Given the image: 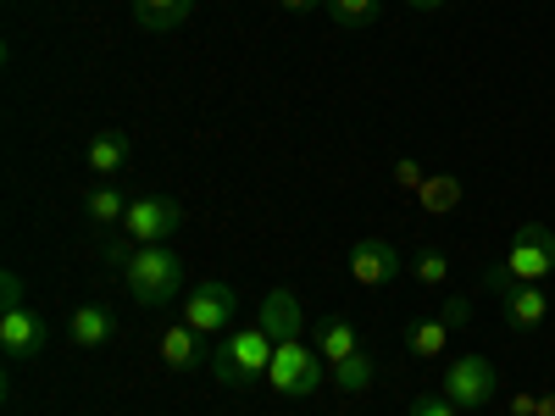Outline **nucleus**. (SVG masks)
Listing matches in <instances>:
<instances>
[{
	"label": "nucleus",
	"mask_w": 555,
	"mask_h": 416,
	"mask_svg": "<svg viewBox=\"0 0 555 416\" xmlns=\"http://www.w3.org/2000/svg\"><path fill=\"white\" fill-rule=\"evenodd\" d=\"M444 344H450V328H444L439 316H423V322H411V328H405V350H411L416 361L444 355Z\"/></svg>",
	"instance_id": "17"
},
{
	"label": "nucleus",
	"mask_w": 555,
	"mask_h": 416,
	"mask_svg": "<svg viewBox=\"0 0 555 416\" xmlns=\"http://www.w3.org/2000/svg\"><path fill=\"white\" fill-rule=\"evenodd\" d=\"M550 272H555V234L544 222H522L512 250H505V261L489 266V289H500V284H544Z\"/></svg>",
	"instance_id": "3"
},
{
	"label": "nucleus",
	"mask_w": 555,
	"mask_h": 416,
	"mask_svg": "<svg viewBox=\"0 0 555 416\" xmlns=\"http://www.w3.org/2000/svg\"><path fill=\"white\" fill-rule=\"evenodd\" d=\"M195 6H201V0H133V23L151 28V34H167L178 23H190Z\"/></svg>",
	"instance_id": "16"
},
{
	"label": "nucleus",
	"mask_w": 555,
	"mask_h": 416,
	"mask_svg": "<svg viewBox=\"0 0 555 416\" xmlns=\"http://www.w3.org/2000/svg\"><path fill=\"white\" fill-rule=\"evenodd\" d=\"M44 322L28 311V306H12V311H0V350H7L12 361H34L44 350Z\"/></svg>",
	"instance_id": "11"
},
{
	"label": "nucleus",
	"mask_w": 555,
	"mask_h": 416,
	"mask_svg": "<svg viewBox=\"0 0 555 416\" xmlns=\"http://www.w3.org/2000/svg\"><path fill=\"white\" fill-rule=\"evenodd\" d=\"M539 416H555V394H539Z\"/></svg>",
	"instance_id": "29"
},
{
	"label": "nucleus",
	"mask_w": 555,
	"mask_h": 416,
	"mask_svg": "<svg viewBox=\"0 0 555 416\" xmlns=\"http://www.w3.org/2000/svg\"><path fill=\"white\" fill-rule=\"evenodd\" d=\"M267 366H272L267 328H240V334H222L211 344V378L222 389H250L256 378H267Z\"/></svg>",
	"instance_id": "2"
},
{
	"label": "nucleus",
	"mask_w": 555,
	"mask_h": 416,
	"mask_svg": "<svg viewBox=\"0 0 555 416\" xmlns=\"http://www.w3.org/2000/svg\"><path fill=\"white\" fill-rule=\"evenodd\" d=\"M350 277L361 289H389L395 277L405 272V261H400V250L389 245V239H361V245H350Z\"/></svg>",
	"instance_id": "8"
},
{
	"label": "nucleus",
	"mask_w": 555,
	"mask_h": 416,
	"mask_svg": "<svg viewBox=\"0 0 555 416\" xmlns=\"http://www.w3.org/2000/svg\"><path fill=\"white\" fill-rule=\"evenodd\" d=\"M512 416H539V394H517L512 400Z\"/></svg>",
	"instance_id": "26"
},
{
	"label": "nucleus",
	"mask_w": 555,
	"mask_h": 416,
	"mask_svg": "<svg viewBox=\"0 0 555 416\" xmlns=\"http://www.w3.org/2000/svg\"><path fill=\"white\" fill-rule=\"evenodd\" d=\"M112 266L139 306H167L183 289V261L167 245H112Z\"/></svg>",
	"instance_id": "1"
},
{
	"label": "nucleus",
	"mask_w": 555,
	"mask_h": 416,
	"mask_svg": "<svg viewBox=\"0 0 555 416\" xmlns=\"http://www.w3.org/2000/svg\"><path fill=\"white\" fill-rule=\"evenodd\" d=\"M439 394H444V400H455L461 411H483V405H494V394H500V373H494V361H489V355H478V350L450 355L444 378H439Z\"/></svg>",
	"instance_id": "5"
},
{
	"label": "nucleus",
	"mask_w": 555,
	"mask_h": 416,
	"mask_svg": "<svg viewBox=\"0 0 555 416\" xmlns=\"http://www.w3.org/2000/svg\"><path fill=\"white\" fill-rule=\"evenodd\" d=\"M373 378H378V366H373V355H366V350H356L350 361L334 366V389H345V394H366V389H373Z\"/></svg>",
	"instance_id": "19"
},
{
	"label": "nucleus",
	"mask_w": 555,
	"mask_h": 416,
	"mask_svg": "<svg viewBox=\"0 0 555 416\" xmlns=\"http://www.w3.org/2000/svg\"><path fill=\"white\" fill-rule=\"evenodd\" d=\"M256 328H267V339H300L306 334V300L295 289H272L261 306H256Z\"/></svg>",
	"instance_id": "10"
},
{
	"label": "nucleus",
	"mask_w": 555,
	"mask_h": 416,
	"mask_svg": "<svg viewBox=\"0 0 555 416\" xmlns=\"http://www.w3.org/2000/svg\"><path fill=\"white\" fill-rule=\"evenodd\" d=\"M439 322H444L450 334H455V328H467V322H473V306L461 300V295H450V300H439Z\"/></svg>",
	"instance_id": "24"
},
{
	"label": "nucleus",
	"mask_w": 555,
	"mask_h": 416,
	"mask_svg": "<svg viewBox=\"0 0 555 416\" xmlns=\"http://www.w3.org/2000/svg\"><path fill=\"white\" fill-rule=\"evenodd\" d=\"M317 355L328 361V366H339V361H350L356 350H361V339H356V328L339 316V311H328V316H317Z\"/></svg>",
	"instance_id": "13"
},
{
	"label": "nucleus",
	"mask_w": 555,
	"mask_h": 416,
	"mask_svg": "<svg viewBox=\"0 0 555 416\" xmlns=\"http://www.w3.org/2000/svg\"><path fill=\"white\" fill-rule=\"evenodd\" d=\"M405 416H461V405L434 389V394H411V400H405Z\"/></svg>",
	"instance_id": "23"
},
{
	"label": "nucleus",
	"mask_w": 555,
	"mask_h": 416,
	"mask_svg": "<svg viewBox=\"0 0 555 416\" xmlns=\"http://www.w3.org/2000/svg\"><path fill=\"white\" fill-rule=\"evenodd\" d=\"M411 277H416V284H444V277H450V256L444 250H416V261H411Z\"/></svg>",
	"instance_id": "22"
},
{
	"label": "nucleus",
	"mask_w": 555,
	"mask_h": 416,
	"mask_svg": "<svg viewBox=\"0 0 555 416\" xmlns=\"http://www.w3.org/2000/svg\"><path fill=\"white\" fill-rule=\"evenodd\" d=\"M500 316H505V328L512 334H533L544 328V316H550V295L539 284H500Z\"/></svg>",
	"instance_id": "9"
},
{
	"label": "nucleus",
	"mask_w": 555,
	"mask_h": 416,
	"mask_svg": "<svg viewBox=\"0 0 555 416\" xmlns=\"http://www.w3.org/2000/svg\"><path fill=\"white\" fill-rule=\"evenodd\" d=\"M83 211H89V222H122L128 200H122L117 190H89V195H83Z\"/></svg>",
	"instance_id": "21"
},
{
	"label": "nucleus",
	"mask_w": 555,
	"mask_h": 416,
	"mask_svg": "<svg viewBox=\"0 0 555 416\" xmlns=\"http://www.w3.org/2000/svg\"><path fill=\"white\" fill-rule=\"evenodd\" d=\"M416 195H423V206H428L434 217H450V211L461 206V195H467V190H461V178L434 172V178H423V190H416Z\"/></svg>",
	"instance_id": "18"
},
{
	"label": "nucleus",
	"mask_w": 555,
	"mask_h": 416,
	"mask_svg": "<svg viewBox=\"0 0 555 416\" xmlns=\"http://www.w3.org/2000/svg\"><path fill=\"white\" fill-rule=\"evenodd\" d=\"M405 6H416V12H439L444 0H405Z\"/></svg>",
	"instance_id": "28"
},
{
	"label": "nucleus",
	"mask_w": 555,
	"mask_h": 416,
	"mask_svg": "<svg viewBox=\"0 0 555 416\" xmlns=\"http://www.w3.org/2000/svg\"><path fill=\"white\" fill-rule=\"evenodd\" d=\"M322 373H328V361L317 355V344H306V339H278V344H272V366H267L272 394L306 400V394L322 389Z\"/></svg>",
	"instance_id": "4"
},
{
	"label": "nucleus",
	"mask_w": 555,
	"mask_h": 416,
	"mask_svg": "<svg viewBox=\"0 0 555 416\" xmlns=\"http://www.w3.org/2000/svg\"><path fill=\"white\" fill-rule=\"evenodd\" d=\"M322 12H328L339 28H373L378 23V0H328Z\"/></svg>",
	"instance_id": "20"
},
{
	"label": "nucleus",
	"mask_w": 555,
	"mask_h": 416,
	"mask_svg": "<svg viewBox=\"0 0 555 416\" xmlns=\"http://www.w3.org/2000/svg\"><path fill=\"white\" fill-rule=\"evenodd\" d=\"M12 306H23V277L17 272L0 277V311H12Z\"/></svg>",
	"instance_id": "25"
},
{
	"label": "nucleus",
	"mask_w": 555,
	"mask_h": 416,
	"mask_svg": "<svg viewBox=\"0 0 555 416\" xmlns=\"http://www.w3.org/2000/svg\"><path fill=\"white\" fill-rule=\"evenodd\" d=\"M67 334H73L78 350H101V344H112V334H117V316H112L106 306H78L73 322H67Z\"/></svg>",
	"instance_id": "15"
},
{
	"label": "nucleus",
	"mask_w": 555,
	"mask_h": 416,
	"mask_svg": "<svg viewBox=\"0 0 555 416\" xmlns=\"http://www.w3.org/2000/svg\"><path fill=\"white\" fill-rule=\"evenodd\" d=\"M162 361L172 366V373H195V366L206 361V334H195L190 322H172V328L162 334Z\"/></svg>",
	"instance_id": "12"
},
{
	"label": "nucleus",
	"mask_w": 555,
	"mask_h": 416,
	"mask_svg": "<svg viewBox=\"0 0 555 416\" xmlns=\"http://www.w3.org/2000/svg\"><path fill=\"white\" fill-rule=\"evenodd\" d=\"M284 12H317V6H328V0H278Z\"/></svg>",
	"instance_id": "27"
},
{
	"label": "nucleus",
	"mask_w": 555,
	"mask_h": 416,
	"mask_svg": "<svg viewBox=\"0 0 555 416\" xmlns=\"http://www.w3.org/2000/svg\"><path fill=\"white\" fill-rule=\"evenodd\" d=\"M234 311H240L234 284H201V289H190V300H183V322L206 339H222L228 328H234Z\"/></svg>",
	"instance_id": "6"
},
{
	"label": "nucleus",
	"mask_w": 555,
	"mask_h": 416,
	"mask_svg": "<svg viewBox=\"0 0 555 416\" xmlns=\"http://www.w3.org/2000/svg\"><path fill=\"white\" fill-rule=\"evenodd\" d=\"M178 222H183L178 200L145 195V200H128V211H122V234H128L133 245H167V239L178 234Z\"/></svg>",
	"instance_id": "7"
},
{
	"label": "nucleus",
	"mask_w": 555,
	"mask_h": 416,
	"mask_svg": "<svg viewBox=\"0 0 555 416\" xmlns=\"http://www.w3.org/2000/svg\"><path fill=\"white\" fill-rule=\"evenodd\" d=\"M128 156H133L128 133H117V128H101L95 139H89V151H83V167L95 172V178H112V172H122V167H128Z\"/></svg>",
	"instance_id": "14"
}]
</instances>
